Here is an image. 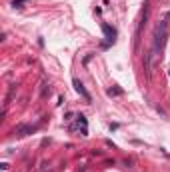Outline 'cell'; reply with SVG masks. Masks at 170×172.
Returning <instances> with one entry per match:
<instances>
[{"label": "cell", "instance_id": "2", "mask_svg": "<svg viewBox=\"0 0 170 172\" xmlns=\"http://www.w3.org/2000/svg\"><path fill=\"white\" fill-rule=\"evenodd\" d=\"M14 132L18 134V136H26V134H32L36 132V126H28V124H20V126L14 128Z\"/></svg>", "mask_w": 170, "mask_h": 172}, {"label": "cell", "instance_id": "7", "mask_svg": "<svg viewBox=\"0 0 170 172\" xmlns=\"http://www.w3.org/2000/svg\"><path fill=\"white\" fill-rule=\"evenodd\" d=\"M168 76H170V72H168Z\"/></svg>", "mask_w": 170, "mask_h": 172}, {"label": "cell", "instance_id": "4", "mask_svg": "<svg viewBox=\"0 0 170 172\" xmlns=\"http://www.w3.org/2000/svg\"><path fill=\"white\" fill-rule=\"evenodd\" d=\"M106 94H108V96H122L124 90H122V88H118V86H112V88H108Z\"/></svg>", "mask_w": 170, "mask_h": 172}, {"label": "cell", "instance_id": "5", "mask_svg": "<svg viewBox=\"0 0 170 172\" xmlns=\"http://www.w3.org/2000/svg\"><path fill=\"white\" fill-rule=\"evenodd\" d=\"M24 2H28V0H14V2H12V6H14V8H22Z\"/></svg>", "mask_w": 170, "mask_h": 172}, {"label": "cell", "instance_id": "6", "mask_svg": "<svg viewBox=\"0 0 170 172\" xmlns=\"http://www.w3.org/2000/svg\"><path fill=\"white\" fill-rule=\"evenodd\" d=\"M72 116H74L72 112H66V116H64V120H72Z\"/></svg>", "mask_w": 170, "mask_h": 172}, {"label": "cell", "instance_id": "1", "mask_svg": "<svg viewBox=\"0 0 170 172\" xmlns=\"http://www.w3.org/2000/svg\"><path fill=\"white\" fill-rule=\"evenodd\" d=\"M72 86H74V90L78 92L80 96H82V98H84V100H88V102H90L92 100V96H90V92L86 90V88H84V84H82V82L78 80V78H74V80H72Z\"/></svg>", "mask_w": 170, "mask_h": 172}, {"label": "cell", "instance_id": "3", "mask_svg": "<svg viewBox=\"0 0 170 172\" xmlns=\"http://www.w3.org/2000/svg\"><path fill=\"white\" fill-rule=\"evenodd\" d=\"M102 32H104V36H106L108 42H114V40H116V30L110 28L108 24H102Z\"/></svg>", "mask_w": 170, "mask_h": 172}]
</instances>
